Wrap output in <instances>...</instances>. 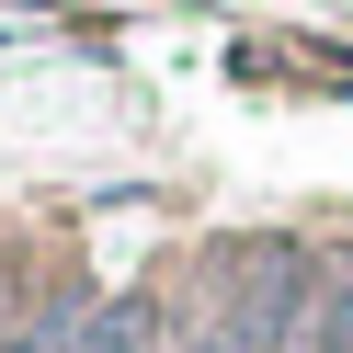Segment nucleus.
I'll use <instances>...</instances> for the list:
<instances>
[{
  "mask_svg": "<svg viewBox=\"0 0 353 353\" xmlns=\"http://www.w3.org/2000/svg\"><path fill=\"white\" fill-rule=\"evenodd\" d=\"M307 296H319V274H307L296 251H251L228 274V319L216 330H228L239 353H296L307 342Z\"/></svg>",
  "mask_w": 353,
  "mask_h": 353,
  "instance_id": "nucleus-1",
  "label": "nucleus"
},
{
  "mask_svg": "<svg viewBox=\"0 0 353 353\" xmlns=\"http://www.w3.org/2000/svg\"><path fill=\"white\" fill-rule=\"evenodd\" d=\"M148 342H160V307H148V296L69 307V330H57V353H148Z\"/></svg>",
  "mask_w": 353,
  "mask_h": 353,
  "instance_id": "nucleus-2",
  "label": "nucleus"
},
{
  "mask_svg": "<svg viewBox=\"0 0 353 353\" xmlns=\"http://www.w3.org/2000/svg\"><path fill=\"white\" fill-rule=\"evenodd\" d=\"M296 353H353V262H330L319 296H307V342Z\"/></svg>",
  "mask_w": 353,
  "mask_h": 353,
  "instance_id": "nucleus-3",
  "label": "nucleus"
},
{
  "mask_svg": "<svg viewBox=\"0 0 353 353\" xmlns=\"http://www.w3.org/2000/svg\"><path fill=\"white\" fill-rule=\"evenodd\" d=\"M57 330H69V307H57V319H34L23 342H0V353H57Z\"/></svg>",
  "mask_w": 353,
  "mask_h": 353,
  "instance_id": "nucleus-4",
  "label": "nucleus"
},
{
  "mask_svg": "<svg viewBox=\"0 0 353 353\" xmlns=\"http://www.w3.org/2000/svg\"><path fill=\"white\" fill-rule=\"evenodd\" d=\"M183 353H239V342H228V330H205V342H183Z\"/></svg>",
  "mask_w": 353,
  "mask_h": 353,
  "instance_id": "nucleus-5",
  "label": "nucleus"
}]
</instances>
